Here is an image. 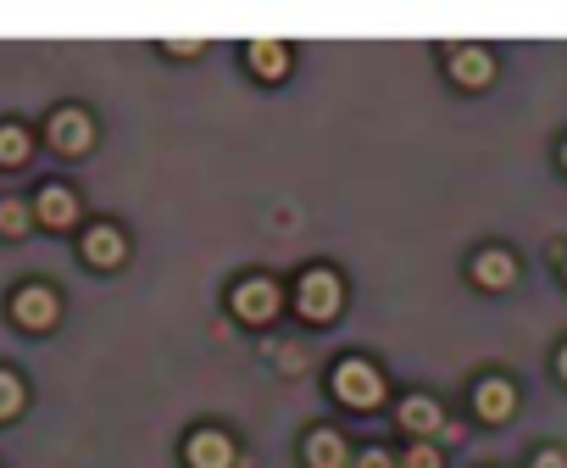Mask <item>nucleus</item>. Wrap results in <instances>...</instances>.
I'll return each instance as SVG.
<instances>
[{"mask_svg":"<svg viewBox=\"0 0 567 468\" xmlns=\"http://www.w3.org/2000/svg\"><path fill=\"white\" fill-rule=\"evenodd\" d=\"M517 407H523V390H517L512 374H495L489 368V374L473 379V413H478V424H512Z\"/></svg>","mask_w":567,"mask_h":468,"instance_id":"obj_1","label":"nucleus"},{"mask_svg":"<svg viewBox=\"0 0 567 468\" xmlns=\"http://www.w3.org/2000/svg\"><path fill=\"white\" fill-rule=\"evenodd\" d=\"M334 396H340L346 407H357V413H373V407L384 401V374H379L373 363H362V357H346V363L334 368Z\"/></svg>","mask_w":567,"mask_h":468,"instance_id":"obj_2","label":"nucleus"},{"mask_svg":"<svg viewBox=\"0 0 567 468\" xmlns=\"http://www.w3.org/2000/svg\"><path fill=\"white\" fill-rule=\"evenodd\" d=\"M340 302H346V291H340V279H334L329 268H307V274H301V285H296V307H301V318H312V324H334Z\"/></svg>","mask_w":567,"mask_h":468,"instance_id":"obj_3","label":"nucleus"},{"mask_svg":"<svg viewBox=\"0 0 567 468\" xmlns=\"http://www.w3.org/2000/svg\"><path fill=\"white\" fill-rule=\"evenodd\" d=\"M467 279H473L478 291L501 296V291H512V285L523 279V263H517V252H506V246H478L473 263H467Z\"/></svg>","mask_w":567,"mask_h":468,"instance_id":"obj_4","label":"nucleus"},{"mask_svg":"<svg viewBox=\"0 0 567 468\" xmlns=\"http://www.w3.org/2000/svg\"><path fill=\"white\" fill-rule=\"evenodd\" d=\"M445 73H451V84H462V90H489L495 73H501V62H495L489 45H456V51L445 57Z\"/></svg>","mask_w":567,"mask_h":468,"instance_id":"obj_5","label":"nucleus"},{"mask_svg":"<svg viewBox=\"0 0 567 468\" xmlns=\"http://www.w3.org/2000/svg\"><path fill=\"white\" fill-rule=\"evenodd\" d=\"M278 285L272 279H245L239 291H234V318H245V324H267L272 313H278Z\"/></svg>","mask_w":567,"mask_h":468,"instance_id":"obj_6","label":"nucleus"},{"mask_svg":"<svg viewBox=\"0 0 567 468\" xmlns=\"http://www.w3.org/2000/svg\"><path fill=\"white\" fill-rule=\"evenodd\" d=\"M56 313H62V302H56V291H45V285H29V291L12 302V318H18L23 329H56Z\"/></svg>","mask_w":567,"mask_h":468,"instance_id":"obj_7","label":"nucleus"},{"mask_svg":"<svg viewBox=\"0 0 567 468\" xmlns=\"http://www.w3.org/2000/svg\"><path fill=\"white\" fill-rule=\"evenodd\" d=\"M51 145H56V151H68V156H84V151L95 145V123H90L84 112H73V106H68V112H56V118H51Z\"/></svg>","mask_w":567,"mask_h":468,"instance_id":"obj_8","label":"nucleus"},{"mask_svg":"<svg viewBox=\"0 0 567 468\" xmlns=\"http://www.w3.org/2000/svg\"><path fill=\"white\" fill-rule=\"evenodd\" d=\"M184 457H189V468H234V440L223 429H195Z\"/></svg>","mask_w":567,"mask_h":468,"instance_id":"obj_9","label":"nucleus"},{"mask_svg":"<svg viewBox=\"0 0 567 468\" xmlns=\"http://www.w3.org/2000/svg\"><path fill=\"white\" fill-rule=\"evenodd\" d=\"M123 228L117 223H95L90 234H84V263H95V268H117L123 263Z\"/></svg>","mask_w":567,"mask_h":468,"instance_id":"obj_10","label":"nucleus"},{"mask_svg":"<svg viewBox=\"0 0 567 468\" xmlns=\"http://www.w3.org/2000/svg\"><path fill=\"white\" fill-rule=\"evenodd\" d=\"M34 212H40V223H45V228H73V217H79V195H73L68 184H45Z\"/></svg>","mask_w":567,"mask_h":468,"instance_id":"obj_11","label":"nucleus"},{"mask_svg":"<svg viewBox=\"0 0 567 468\" xmlns=\"http://www.w3.org/2000/svg\"><path fill=\"white\" fill-rule=\"evenodd\" d=\"M401 424H406L412 435H434V429H445V407H440L434 396H423V390H417V396H406V401H401Z\"/></svg>","mask_w":567,"mask_h":468,"instance_id":"obj_12","label":"nucleus"},{"mask_svg":"<svg viewBox=\"0 0 567 468\" xmlns=\"http://www.w3.org/2000/svg\"><path fill=\"white\" fill-rule=\"evenodd\" d=\"M307 462L312 468H346V440L334 429H312L307 435Z\"/></svg>","mask_w":567,"mask_h":468,"instance_id":"obj_13","label":"nucleus"},{"mask_svg":"<svg viewBox=\"0 0 567 468\" xmlns=\"http://www.w3.org/2000/svg\"><path fill=\"white\" fill-rule=\"evenodd\" d=\"M250 73L256 79H284L290 73V51H284L278 40H256L250 45Z\"/></svg>","mask_w":567,"mask_h":468,"instance_id":"obj_14","label":"nucleus"},{"mask_svg":"<svg viewBox=\"0 0 567 468\" xmlns=\"http://www.w3.org/2000/svg\"><path fill=\"white\" fill-rule=\"evenodd\" d=\"M34 156V140L23 123H0V167H23Z\"/></svg>","mask_w":567,"mask_h":468,"instance_id":"obj_15","label":"nucleus"},{"mask_svg":"<svg viewBox=\"0 0 567 468\" xmlns=\"http://www.w3.org/2000/svg\"><path fill=\"white\" fill-rule=\"evenodd\" d=\"M0 234H7V241L29 234V206H23V201H12V195H0Z\"/></svg>","mask_w":567,"mask_h":468,"instance_id":"obj_16","label":"nucleus"},{"mask_svg":"<svg viewBox=\"0 0 567 468\" xmlns=\"http://www.w3.org/2000/svg\"><path fill=\"white\" fill-rule=\"evenodd\" d=\"M23 413V379L0 368V418H18Z\"/></svg>","mask_w":567,"mask_h":468,"instance_id":"obj_17","label":"nucleus"},{"mask_svg":"<svg viewBox=\"0 0 567 468\" xmlns=\"http://www.w3.org/2000/svg\"><path fill=\"white\" fill-rule=\"evenodd\" d=\"M401 462H406V468H445V451H440V446H429V440H412Z\"/></svg>","mask_w":567,"mask_h":468,"instance_id":"obj_18","label":"nucleus"},{"mask_svg":"<svg viewBox=\"0 0 567 468\" xmlns=\"http://www.w3.org/2000/svg\"><path fill=\"white\" fill-rule=\"evenodd\" d=\"M528 468H567V446H556V440L534 446V451H528Z\"/></svg>","mask_w":567,"mask_h":468,"instance_id":"obj_19","label":"nucleus"},{"mask_svg":"<svg viewBox=\"0 0 567 468\" xmlns=\"http://www.w3.org/2000/svg\"><path fill=\"white\" fill-rule=\"evenodd\" d=\"M357 468H395V457H390L384 446H368V451L357 457Z\"/></svg>","mask_w":567,"mask_h":468,"instance_id":"obj_20","label":"nucleus"},{"mask_svg":"<svg viewBox=\"0 0 567 468\" xmlns=\"http://www.w3.org/2000/svg\"><path fill=\"white\" fill-rule=\"evenodd\" d=\"M550 379L567 390V340H556V352H550Z\"/></svg>","mask_w":567,"mask_h":468,"instance_id":"obj_21","label":"nucleus"},{"mask_svg":"<svg viewBox=\"0 0 567 468\" xmlns=\"http://www.w3.org/2000/svg\"><path fill=\"white\" fill-rule=\"evenodd\" d=\"M556 173H561V179H567V129H561V134H556Z\"/></svg>","mask_w":567,"mask_h":468,"instance_id":"obj_22","label":"nucleus"},{"mask_svg":"<svg viewBox=\"0 0 567 468\" xmlns=\"http://www.w3.org/2000/svg\"><path fill=\"white\" fill-rule=\"evenodd\" d=\"M550 268H556V279L567 285V246H556V252H550Z\"/></svg>","mask_w":567,"mask_h":468,"instance_id":"obj_23","label":"nucleus"},{"mask_svg":"<svg viewBox=\"0 0 567 468\" xmlns=\"http://www.w3.org/2000/svg\"><path fill=\"white\" fill-rule=\"evenodd\" d=\"M167 51H173V57H195V51H200V40H173Z\"/></svg>","mask_w":567,"mask_h":468,"instance_id":"obj_24","label":"nucleus"}]
</instances>
